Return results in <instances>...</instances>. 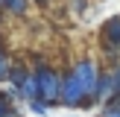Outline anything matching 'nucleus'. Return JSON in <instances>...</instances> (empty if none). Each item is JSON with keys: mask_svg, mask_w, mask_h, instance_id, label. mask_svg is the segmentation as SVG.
<instances>
[{"mask_svg": "<svg viewBox=\"0 0 120 117\" xmlns=\"http://www.w3.org/2000/svg\"><path fill=\"white\" fill-rule=\"evenodd\" d=\"M100 64L91 56H79L62 70V99L59 105L64 108H94L97 105V79H100Z\"/></svg>", "mask_w": 120, "mask_h": 117, "instance_id": "f257e3e1", "label": "nucleus"}, {"mask_svg": "<svg viewBox=\"0 0 120 117\" xmlns=\"http://www.w3.org/2000/svg\"><path fill=\"white\" fill-rule=\"evenodd\" d=\"M35 73V82H38V97L44 99L47 105H59V99H62V70L53 67L50 62H44V58H38L32 67Z\"/></svg>", "mask_w": 120, "mask_h": 117, "instance_id": "f03ea898", "label": "nucleus"}, {"mask_svg": "<svg viewBox=\"0 0 120 117\" xmlns=\"http://www.w3.org/2000/svg\"><path fill=\"white\" fill-rule=\"evenodd\" d=\"M100 50L109 56V62H120V15H111L100 26Z\"/></svg>", "mask_w": 120, "mask_h": 117, "instance_id": "7ed1b4c3", "label": "nucleus"}, {"mask_svg": "<svg viewBox=\"0 0 120 117\" xmlns=\"http://www.w3.org/2000/svg\"><path fill=\"white\" fill-rule=\"evenodd\" d=\"M32 76V67H29L23 58H15L12 62V70H9V82L6 85H12L18 91V97H21V102H23V85H26V79Z\"/></svg>", "mask_w": 120, "mask_h": 117, "instance_id": "20e7f679", "label": "nucleus"}, {"mask_svg": "<svg viewBox=\"0 0 120 117\" xmlns=\"http://www.w3.org/2000/svg\"><path fill=\"white\" fill-rule=\"evenodd\" d=\"M29 9H32V0H3V15H9V18H26L29 15Z\"/></svg>", "mask_w": 120, "mask_h": 117, "instance_id": "39448f33", "label": "nucleus"}, {"mask_svg": "<svg viewBox=\"0 0 120 117\" xmlns=\"http://www.w3.org/2000/svg\"><path fill=\"white\" fill-rule=\"evenodd\" d=\"M70 9L82 18V15H88V9H91V0H70Z\"/></svg>", "mask_w": 120, "mask_h": 117, "instance_id": "423d86ee", "label": "nucleus"}, {"mask_svg": "<svg viewBox=\"0 0 120 117\" xmlns=\"http://www.w3.org/2000/svg\"><path fill=\"white\" fill-rule=\"evenodd\" d=\"M103 117H120V99H117V102H105V105H103Z\"/></svg>", "mask_w": 120, "mask_h": 117, "instance_id": "0eeeda50", "label": "nucleus"}, {"mask_svg": "<svg viewBox=\"0 0 120 117\" xmlns=\"http://www.w3.org/2000/svg\"><path fill=\"white\" fill-rule=\"evenodd\" d=\"M50 3H53V0H32V6H38V9H47Z\"/></svg>", "mask_w": 120, "mask_h": 117, "instance_id": "6e6552de", "label": "nucleus"}, {"mask_svg": "<svg viewBox=\"0 0 120 117\" xmlns=\"http://www.w3.org/2000/svg\"><path fill=\"white\" fill-rule=\"evenodd\" d=\"M3 117H23V114H21V111H18V108H15V105H12V108H9V111H6V114H3Z\"/></svg>", "mask_w": 120, "mask_h": 117, "instance_id": "1a4fd4ad", "label": "nucleus"}, {"mask_svg": "<svg viewBox=\"0 0 120 117\" xmlns=\"http://www.w3.org/2000/svg\"><path fill=\"white\" fill-rule=\"evenodd\" d=\"M0 12H3V0H0Z\"/></svg>", "mask_w": 120, "mask_h": 117, "instance_id": "9d476101", "label": "nucleus"}, {"mask_svg": "<svg viewBox=\"0 0 120 117\" xmlns=\"http://www.w3.org/2000/svg\"><path fill=\"white\" fill-rule=\"evenodd\" d=\"M0 21H3V12H0Z\"/></svg>", "mask_w": 120, "mask_h": 117, "instance_id": "9b49d317", "label": "nucleus"}, {"mask_svg": "<svg viewBox=\"0 0 120 117\" xmlns=\"http://www.w3.org/2000/svg\"><path fill=\"white\" fill-rule=\"evenodd\" d=\"M114 102H117V99H114Z\"/></svg>", "mask_w": 120, "mask_h": 117, "instance_id": "f8f14e48", "label": "nucleus"}]
</instances>
